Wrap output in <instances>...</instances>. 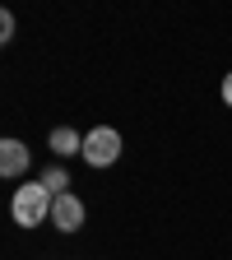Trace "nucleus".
I'll list each match as a JSON object with an SVG mask.
<instances>
[{
    "mask_svg": "<svg viewBox=\"0 0 232 260\" xmlns=\"http://www.w3.org/2000/svg\"><path fill=\"white\" fill-rule=\"evenodd\" d=\"M218 93H223V103H227V107H232V70H227V75H223V88H218Z\"/></svg>",
    "mask_w": 232,
    "mask_h": 260,
    "instance_id": "nucleus-8",
    "label": "nucleus"
},
{
    "mask_svg": "<svg viewBox=\"0 0 232 260\" xmlns=\"http://www.w3.org/2000/svg\"><path fill=\"white\" fill-rule=\"evenodd\" d=\"M47 144H51L56 158H75V153H84V135H79V130H70V125H56Z\"/></svg>",
    "mask_w": 232,
    "mask_h": 260,
    "instance_id": "nucleus-5",
    "label": "nucleus"
},
{
    "mask_svg": "<svg viewBox=\"0 0 232 260\" xmlns=\"http://www.w3.org/2000/svg\"><path fill=\"white\" fill-rule=\"evenodd\" d=\"M88 168H112V162L121 158V130H112V125H97V130H88L84 135V153H79Z\"/></svg>",
    "mask_w": 232,
    "mask_h": 260,
    "instance_id": "nucleus-2",
    "label": "nucleus"
},
{
    "mask_svg": "<svg viewBox=\"0 0 232 260\" xmlns=\"http://www.w3.org/2000/svg\"><path fill=\"white\" fill-rule=\"evenodd\" d=\"M38 181H42V186H47L51 195H70V172H65L60 162H56V168H47V172H42Z\"/></svg>",
    "mask_w": 232,
    "mask_h": 260,
    "instance_id": "nucleus-6",
    "label": "nucleus"
},
{
    "mask_svg": "<svg viewBox=\"0 0 232 260\" xmlns=\"http://www.w3.org/2000/svg\"><path fill=\"white\" fill-rule=\"evenodd\" d=\"M28 162H32V149L23 144V140H0V177L5 181H14V177H23L28 172Z\"/></svg>",
    "mask_w": 232,
    "mask_h": 260,
    "instance_id": "nucleus-3",
    "label": "nucleus"
},
{
    "mask_svg": "<svg viewBox=\"0 0 232 260\" xmlns=\"http://www.w3.org/2000/svg\"><path fill=\"white\" fill-rule=\"evenodd\" d=\"M14 38V14L5 10V14H0V42H10Z\"/></svg>",
    "mask_w": 232,
    "mask_h": 260,
    "instance_id": "nucleus-7",
    "label": "nucleus"
},
{
    "mask_svg": "<svg viewBox=\"0 0 232 260\" xmlns=\"http://www.w3.org/2000/svg\"><path fill=\"white\" fill-rule=\"evenodd\" d=\"M51 205H56V195H51L42 181H28V186H19V190H14L10 214H14V223H19V228H38V223H47V218H51Z\"/></svg>",
    "mask_w": 232,
    "mask_h": 260,
    "instance_id": "nucleus-1",
    "label": "nucleus"
},
{
    "mask_svg": "<svg viewBox=\"0 0 232 260\" xmlns=\"http://www.w3.org/2000/svg\"><path fill=\"white\" fill-rule=\"evenodd\" d=\"M51 223L60 228L65 237H70V233H79V228H84V200H79L75 190H70V195H56V205H51Z\"/></svg>",
    "mask_w": 232,
    "mask_h": 260,
    "instance_id": "nucleus-4",
    "label": "nucleus"
}]
</instances>
